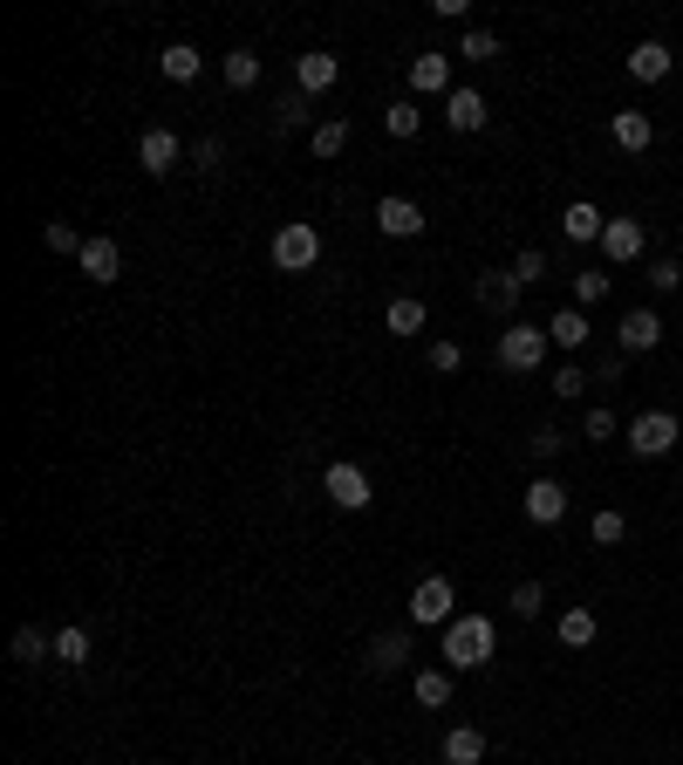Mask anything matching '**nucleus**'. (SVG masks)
<instances>
[{
  "mask_svg": "<svg viewBox=\"0 0 683 765\" xmlns=\"http://www.w3.org/2000/svg\"><path fill=\"white\" fill-rule=\"evenodd\" d=\"M445 765H486V732H478V724H452L445 732Z\"/></svg>",
  "mask_w": 683,
  "mask_h": 765,
  "instance_id": "4be33fe9",
  "label": "nucleus"
},
{
  "mask_svg": "<svg viewBox=\"0 0 683 765\" xmlns=\"http://www.w3.org/2000/svg\"><path fill=\"white\" fill-rule=\"evenodd\" d=\"M157 69H165V75H172V83H192V75H198V69H206V55H198L192 42H172L165 55H157Z\"/></svg>",
  "mask_w": 683,
  "mask_h": 765,
  "instance_id": "a878e982",
  "label": "nucleus"
},
{
  "mask_svg": "<svg viewBox=\"0 0 683 765\" xmlns=\"http://www.w3.org/2000/svg\"><path fill=\"white\" fill-rule=\"evenodd\" d=\"M560 445H568V437H560V431H553V424H540V431H534V437H527V452H534V458H553V452H560Z\"/></svg>",
  "mask_w": 683,
  "mask_h": 765,
  "instance_id": "a19ab883",
  "label": "nucleus"
},
{
  "mask_svg": "<svg viewBox=\"0 0 683 765\" xmlns=\"http://www.w3.org/2000/svg\"><path fill=\"white\" fill-rule=\"evenodd\" d=\"M411 697H417L424 711H445V704H452V670H417V676H411Z\"/></svg>",
  "mask_w": 683,
  "mask_h": 765,
  "instance_id": "b1692460",
  "label": "nucleus"
},
{
  "mask_svg": "<svg viewBox=\"0 0 683 765\" xmlns=\"http://www.w3.org/2000/svg\"><path fill=\"white\" fill-rule=\"evenodd\" d=\"M411 96H452V55H411Z\"/></svg>",
  "mask_w": 683,
  "mask_h": 765,
  "instance_id": "dca6fc26",
  "label": "nucleus"
},
{
  "mask_svg": "<svg viewBox=\"0 0 683 765\" xmlns=\"http://www.w3.org/2000/svg\"><path fill=\"white\" fill-rule=\"evenodd\" d=\"M321 493H329V506H342V513H370V472L363 465H349V458H335L329 472H321Z\"/></svg>",
  "mask_w": 683,
  "mask_h": 765,
  "instance_id": "423d86ee",
  "label": "nucleus"
},
{
  "mask_svg": "<svg viewBox=\"0 0 683 765\" xmlns=\"http://www.w3.org/2000/svg\"><path fill=\"white\" fill-rule=\"evenodd\" d=\"M404 663H411V629H383V635L370 642V670L390 676V670H404Z\"/></svg>",
  "mask_w": 683,
  "mask_h": 765,
  "instance_id": "aec40b11",
  "label": "nucleus"
},
{
  "mask_svg": "<svg viewBox=\"0 0 683 765\" xmlns=\"http://www.w3.org/2000/svg\"><path fill=\"white\" fill-rule=\"evenodd\" d=\"M588 390V370H581V362H560V370H553V396H581Z\"/></svg>",
  "mask_w": 683,
  "mask_h": 765,
  "instance_id": "4c0bfd02",
  "label": "nucleus"
},
{
  "mask_svg": "<svg viewBox=\"0 0 683 765\" xmlns=\"http://www.w3.org/2000/svg\"><path fill=\"white\" fill-rule=\"evenodd\" d=\"M383 131H390V137H417V131H424V110H417V96H396V103L383 110Z\"/></svg>",
  "mask_w": 683,
  "mask_h": 765,
  "instance_id": "bb28decb",
  "label": "nucleus"
},
{
  "mask_svg": "<svg viewBox=\"0 0 683 765\" xmlns=\"http://www.w3.org/2000/svg\"><path fill=\"white\" fill-rule=\"evenodd\" d=\"M622 362H629L622 349H609V355H594V376H601V383H615V376H622Z\"/></svg>",
  "mask_w": 683,
  "mask_h": 765,
  "instance_id": "37998d69",
  "label": "nucleus"
},
{
  "mask_svg": "<svg viewBox=\"0 0 683 765\" xmlns=\"http://www.w3.org/2000/svg\"><path fill=\"white\" fill-rule=\"evenodd\" d=\"M431 370H437V376H458V370H465V349H458V342H431Z\"/></svg>",
  "mask_w": 683,
  "mask_h": 765,
  "instance_id": "e433bc0d",
  "label": "nucleus"
},
{
  "mask_svg": "<svg viewBox=\"0 0 683 765\" xmlns=\"http://www.w3.org/2000/svg\"><path fill=\"white\" fill-rule=\"evenodd\" d=\"M609 288H615V273H575V308H594V301H609Z\"/></svg>",
  "mask_w": 683,
  "mask_h": 765,
  "instance_id": "473e14b6",
  "label": "nucleus"
},
{
  "mask_svg": "<svg viewBox=\"0 0 683 765\" xmlns=\"http://www.w3.org/2000/svg\"><path fill=\"white\" fill-rule=\"evenodd\" d=\"M411 622H417V629H445V622H458V588H452L445 575H424V581L411 588Z\"/></svg>",
  "mask_w": 683,
  "mask_h": 765,
  "instance_id": "20e7f679",
  "label": "nucleus"
},
{
  "mask_svg": "<svg viewBox=\"0 0 683 765\" xmlns=\"http://www.w3.org/2000/svg\"><path fill=\"white\" fill-rule=\"evenodd\" d=\"M601 232H609V213H601L594 198H575V206L560 213V239H575V247H588V239L601 247Z\"/></svg>",
  "mask_w": 683,
  "mask_h": 765,
  "instance_id": "ddd939ff",
  "label": "nucleus"
},
{
  "mask_svg": "<svg viewBox=\"0 0 683 765\" xmlns=\"http://www.w3.org/2000/svg\"><path fill=\"white\" fill-rule=\"evenodd\" d=\"M642 247H650V226H642V219H609V232H601V254H609L615 267L642 260Z\"/></svg>",
  "mask_w": 683,
  "mask_h": 765,
  "instance_id": "f8f14e48",
  "label": "nucleus"
},
{
  "mask_svg": "<svg viewBox=\"0 0 683 765\" xmlns=\"http://www.w3.org/2000/svg\"><path fill=\"white\" fill-rule=\"evenodd\" d=\"M560 642H568V650H588V642L601 635V622H594V609H560Z\"/></svg>",
  "mask_w": 683,
  "mask_h": 765,
  "instance_id": "393cba45",
  "label": "nucleus"
},
{
  "mask_svg": "<svg viewBox=\"0 0 683 765\" xmlns=\"http://www.w3.org/2000/svg\"><path fill=\"white\" fill-rule=\"evenodd\" d=\"M472 294H478V308H486V314L513 321V308H519V280H513V267H486V273L472 280Z\"/></svg>",
  "mask_w": 683,
  "mask_h": 765,
  "instance_id": "6e6552de",
  "label": "nucleus"
},
{
  "mask_svg": "<svg viewBox=\"0 0 683 765\" xmlns=\"http://www.w3.org/2000/svg\"><path fill=\"white\" fill-rule=\"evenodd\" d=\"M75 267H83V273L96 280V288H110V280L124 273V247H116V239H103V232H96V239H83V254H75Z\"/></svg>",
  "mask_w": 683,
  "mask_h": 765,
  "instance_id": "4468645a",
  "label": "nucleus"
},
{
  "mask_svg": "<svg viewBox=\"0 0 683 765\" xmlns=\"http://www.w3.org/2000/svg\"><path fill=\"white\" fill-rule=\"evenodd\" d=\"M540 273H547V254H540V247H527V254L513 260V280H519V288H534Z\"/></svg>",
  "mask_w": 683,
  "mask_h": 765,
  "instance_id": "58836bf2",
  "label": "nucleus"
},
{
  "mask_svg": "<svg viewBox=\"0 0 683 765\" xmlns=\"http://www.w3.org/2000/svg\"><path fill=\"white\" fill-rule=\"evenodd\" d=\"M424 321H431V314H424V301H417V294H396V301L383 308V329H390V335H404V342H411V335H424Z\"/></svg>",
  "mask_w": 683,
  "mask_h": 765,
  "instance_id": "5701e85b",
  "label": "nucleus"
},
{
  "mask_svg": "<svg viewBox=\"0 0 683 765\" xmlns=\"http://www.w3.org/2000/svg\"><path fill=\"white\" fill-rule=\"evenodd\" d=\"M581 437H588V445H609V437H615V411H609V404H588Z\"/></svg>",
  "mask_w": 683,
  "mask_h": 765,
  "instance_id": "f704fd0d",
  "label": "nucleus"
},
{
  "mask_svg": "<svg viewBox=\"0 0 683 765\" xmlns=\"http://www.w3.org/2000/svg\"><path fill=\"white\" fill-rule=\"evenodd\" d=\"M376 226H383L390 239H417V232H424V206H417V198H404V192H390V198H376Z\"/></svg>",
  "mask_w": 683,
  "mask_h": 765,
  "instance_id": "9b49d317",
  "label": "nucleus"
},
{
  "mask_svg": "<svg viewBox=\"0 0 683 765\" xmlns=\"http://www.w3.org/2000/svg\"><path fill=\"white\" fill-rule=\"evenodd\" d=\"M260 83V55L253 49H232L226 55V90H253Z\"/></svg>",
  "mask_w": 683,
  "mask_h": 765,
  "instance_id": "7c9ffc66",
  "label": "nucleus"
},
{
  "mask_svg": "<svg viewBox=\"0 0 683 765\" xmlns=\"http://www.w3.org/2000/svg\"><path fill=\"white\" fill-rule=\"evenodd\" d=\"M178 131H165V124H151L144 137H137V165L151 172V178H165V172H178Z\"/></svg>",
  "mask_w": 683,
  "mask_h": 765,
  "instance_id": "9d476101",
  "label": "nucleus"
},
{
  "mask_svg": "<svg viewBox=\"0 0 683 765\" xmlns=\"http://www.w3.org/2000/svg\"><path fill=\"white\" fill-rule=\"evenodd\" d=\"M486 116H493V110H486V96H478V90H452V96H445V124H452L458 137L486 131Z\"/></svg>",
  "mask_w": 683,
  "mask_h": 765,
  "instance_id": "a211bd4d",
  "label": "nucleus"
},
{
  "mask_svg": "<svg viewBox=\"0 0 683 765\" xmlns=\"http://www.w3.org/2000/svg\"><path fill=\"white\" fill-rule=\"evenodd\" d=\"M55 663H90V629L83 622H69V629H55Z\"/></svg>",
  "mask_w": 683,
  "mask_h": 765,
  "instance_id": "c85d7f7f",
  "label": "nucleus"
},
{
  "mask_svg": "<svg viewBox=\"0 0 683 765\" xmlns=\"http://www.w3.org/2000/svg\"><path fill=\"white\" fill-rule=\"evenodd\" d=\"M670 69H676V49H670V42H635V49H629V75H635V83H663Z\"/></svg>",
  "mask_w": 683,
  "mask_h": 765,
  "instance_id": "6ab92c4d",
  "label": "nucleus"
},
{
  "mask_svg": "<svg viewBox=\"0 0 683 765\" xmlns=\"http://www.w3.org/2000/svg\"><path fill=\"white\" fill-rule=\"evenodd\" d=\"M8 650H14V663H42V657H55V635H42V629H28V622H21Z\"/></svg>",
  "mask_w": 683,
  "mask_h": 765,
  "instance_id": "cd10ccee",
  "label": "nucleus"
},
{
  "mask_svg": "<svg viewBox=\"0 0 683 765\" xmlns=\"http://www.w3.org/2000/svg\"><path fill=\"white\" fill-rule=\"evenodd\" d=\"M267 260H273L280 273H308V267L321 260V226H314V219H288V226L273 232Z\"/></svg>",
  "mask_w": 683,
  "mask_h": 765,
  "instance_id": "7ed1b4c3",
  "label": "nucleus"
},
{
  "mask_svg": "<svg viewBox=\"0 0 683 765\" xmlns=\"http://www.w3.org/2000/svg\"><path fill=\"white\" fill-rule=\"evenodd\" d=\"M547 335H553V349H568V355H581L588 349V335H594V321H588V308H560L553 321H547Z\"/></svg>",
  "mask_w": 683,
  "mask_h": 765,
  "instance_id": "f3484780",
  "label": "nucleus"
},
{
  "mask_svg": "<svg viewBox=\"0 0 683 765\" xmlns=\"http://www.w3.org/2000/svg\"><path fill=\"white\" fill-rule=\"evenodd\" d=\"M676 437H683V424H676L670 411H642V417L629 424L622 445H629L635 458H670V452H676Z\"/></svg>",
  "mask_w": 683,
  "mask_h": 765,
  "instance_id": "39448f33",
  "label": "nucleus"
},
{
  "mask_svg": "<svg viewBox=\"0 0 683 765\" xmlns=\"http://www.w3.org/2000/svg\"><path fill=\"white\" fill-rule=\"evenodd\" d=\"M540 609H547V588H540V581H519V588H513V616H527V622H534Z\"/></svg>",
  "mask_w": 683,
  "mask_h": 765,
  "instance_id": "c9c22d12",
  "label": "nucleus"
},
{
  "mask_svg": "<svg viewBox=\"0 0 683 765\" xmlns=\"http://www.w3.org/2000/svg\"><path fill=\"white\" fill-rule=\"evenodd\" d=\"M622 534H629V519H622L615 506H601V513L588 519V540H594V547H622Z\"/></svg>",
  "mask_w": 683,
  "mask_h": 765,
  "instance_id": "c756f323",
  "label": "nucleus"
},
{
  "mask_svg": "<svg viewBox=\"0 0 683 765\" xmlns=\"http://www.w3.org/2000/svg\"><path fill=\"white\" fill-rule=\"evenodd\" d=\"M519 513H527L534 527H560V519H568V486H560V478H534Z\"/></svg>",
  "mask_w": 683,
  "mask_h": 765,
  "instance_id": "1a4fd4ad",
  "label": "nucleus"
},
{
  "mask_svg": "<svg viewBox=\"0 0 683 765\" xmlns=\"http://www.w3.org/2000/svg\"><path fill=\"white\" fill-rule=\"evenodd\" d=\"M609 137H615L622 151H650V144H656V124H650L642 110H615V116H609Z\"/></svg>",
  "mask_w": 683,
  "mask_h": 765,
  "instance_id": "412c9836",
  "label": "nucleus"
},
{
  "mask_svg": "<svg viewBox=\"0 0 683 765\" xmlns=\"http://www.w3.org/2000/svg\"><path fill=\"white\" fill-rule=\"evenodd\" d=\"M445 670H486L493 663V650H499V622L493 616H458V622H445Z\"/></svg>",
  "mask_w": 683,
  "mask_h": 765,
  "instance_id": "f257e3e1",
  "label": "nucleus"
},
{
  "mask_svg": "<svg viewBox=\"0 0 683 765\" xmlns=\"http://www.w3.org/2000/svg\"><path fill=\"white\" fill-rule=\"evenodd\" d=\"M49 247H55V254H83V239H75V226L55 219V226H49Z\"/></svg>",
  "mask_w": 683,
  "mask_h": 765,
  "instance_id": "79ce46f5",
  "label": "nucleus"
},
{
  "mask_svg": "<svg viewBox=\"0 0 683 765\" xmlns=\"http://www.w3.org/2000/svg\"><path fill=\"white\" fill-rule=\"evenodd\" d=\"M314 157H342V144H349V124H342V116H329V124H314Z\"/></svg>",
  "mask_w": 683,
  "mask_h": 765,
  "instance_id": "72a5a7b5",
  "label": "nucleus"
},
{
  "mask_svg": "<svg viewBox=\"0 0 683 765\" xmlns=\"http://www.w3.org/2000/svg\"><path fill=\"white\" fill-rule=\"evenodd\" d=\"M458 55H465V62H493V55H499V34H493V28H465V34H458Z\"/></svg>",
  "mask_w": 683,
  "mask_h": 765,
  "instance_id": "2f4dec72",
  "label": "nucleus"
},
{
  "mask_svg": "<svg viewBox=\"0 0 683 765\" xmlns=\"http://www.w3.org/2000/svg\"><path fill=\"white\" fill-rule=\"evenodd\" d=\"M656 342H663V314H656V308H629V314L615 321V349H622V355H650Z\"/></svg>",
  "mask_w": 683,
  "mask_h": 765,
  "instance_id": "0eeeda50",
  "label": "nucleus"
},
{
  "mask_svg": "<svg viewBox=\"0 0 683 765\" xmlns=\"http://www.w3.org/2000/svg\"><path fill=\"white\" fill-rule=\"evenodd\" d=\"M547 349H553V335L547 329H534V321H506L499 329V370H513V376H534L540 362H547Z\"/></svg>",
  "mask_w": 683,
  "mask_h": 765,
  "instance_id": "f03ea898",
  "label": "nucleus"
},
{
  "mask_svg": "<svg viewBox=\"0 0 683 765\" xmlns=\"http://www.w3.org/2000/svg\"><path fill=\"white\" fill-rule=\"evenodd\" d=\"M650 288H656V294H676V288H683V267H676V260H650Z\"/></svg>",
  "mask_w": 683,
  "mask_h": 765,
  "instance_id": "ea45409f",
  "label": "nucleus"
},
{
  "mask_svg": "<svg viewBox=\"0 0 683 765\" xmlns=\"http://www.w3.org/2000/svg\"><path fill=\"white\" fill-rule=\"evenodd\" d=\"M335 83H342V62H335V55H321V49H314V55L294 62V90H301V96H329Z\"/></svg>",
  "mask_w": 683,
  "mask_h": 765,
  "instance_id": "2eb2a0df",
  "label": "nucleus"
}]
</instances>
